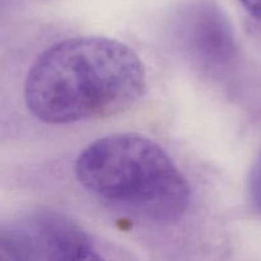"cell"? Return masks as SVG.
Wrapping results in <instances>:
<instances>
[{
  "label": "cell",
  "instance_id": "6da1fadb",
  "mask_svg": "<svg viewBox=\"0 0 261 261\" xmlns=\"http://www.w3.org/2000/svg\"><path fill=\"white\" fill-rule=\"evenodd\" d=\"M147 88L139 55L121 41L101 36L66 38L33 63L24 101L40 121L65 125L119 115Z\"/></svg>",
  "mask_w": 261,
  "mask_h": 261
},
{
  "label": "cell",
  "instance_id": "5b68a950",
  "mask_svg": "<svg viewBox=\"0 0 261 261\" xmlns=\"http://www.w3.org/2000/svg\"><path fill=\"white\" fill-rule=\"evenodd\" d=\"M247 190H249L250 203L252 204L254 209H256V212L261 213V152L250 171Z\"/></svg>",
  "mask_w": 261,
  "mask_h": 261
},
{
  "label": "cell",
  "instance_id": "8992f818",
  "mask_svg": "<svg viewBox=\"0 0 261 261\" xmlns=\"http://www.w3.org/2000/svg\"><path fill=\"white\" fill-rule=\"evenodd\" d=\"M252 17L261 19V0H240Z\"/></svg>",
  "mask_w": 261,
  "mask_h": 261
},
{
  "label": "cell",
  "instance_id": "277c9868",
  "mask_svg": "<svg viewBox=\"0 0 261 261\" xmlns=\"http://www.w3.org/2000/svg\"><path fill=\"white\" fill-rule=\"evenodd\" d=\"M184 48L206 68H223L236 55V41L229 22L213 4L193 5L177 22Z\"/></svg>",
  "mask_w": 261,
  "mask_h": 261
},
{
  "label": "cell",
  "instance_id": "3957f363",
  "mask_svg": "<svg viewBox=\"0 0 261 261\" xmlns=\"http://www.w3.org/2000/svg\"><path fill=\"white\" fill-rule=\"evenodd\" d=\"M0 259L96 260L99 255L93 240L81 224L59 212L41 211L3 226Z\"/></svg>",
  "mask_w": 261,
  "mask_h": 261
},
{
  "label": "cell",
  "instance_id": "7a4b0ae2",
  "mask_svg": "<svg viewBox=\"0 0 261 261\" xmlns=\"http://www.w3.org/2000/svg\"><path fill=\"white\" fill-rule=\"evenodd\" d=\"M75 176L91 195L143 221L170 224L190 205V186L168 153L135 133L91 143L75 161Z\"/></svg>",
  "mask_w": 261,
  "mask_h": 261
}]
</instances>
